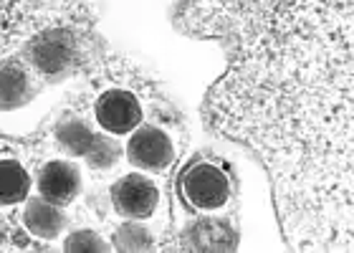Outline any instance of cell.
I'll list each match as a JSON object with an SVG mask.
<instances>
[{"instance_id":"obj_1","label":"cell","mask_w":354,"mask_h":253,"mask_svg":"<svg viewBox=\"0 0 354 253\" xmlns=\"http://www.w3.org/2000/svg\"><path fill=\"white\" fill-rule=\"evenodd\" d=\"M352 0H195L180 26L230 41L210 124L253 149L296 251H352Z\"/></svg>"},{"instance_id":"obj_2","label":"cell","mask_w":354,"mask_h":253,"mask_svg":"<svg viewBox=\"0 0 354 253\" xmlns=\"http://www.w3.org/2000/svg\"><path fill=\"white\" fill-rule=\"evenodd\" d=\"M233 175L225 165L192 160L177 175V195L195 213H218L233 198Z\"/></svg>"},{"instance_id":"obj_3","label":"cell","mask_w":354,"mask_h":253,"mask_svg":"<svg viewBox=\"0 0 354 253\" xmlns=\"http://www.w3.org/2000/svg\"><path fill=\"white\" fill-rule=\"evenodd\" d=\"M79 41L64 28H48L28 44V64L46 79H64L79 64Z\"/></svg>"},{"instance_id":"obj_4","label":"cell","mask_w":354,"mask_h":253,"mask_svg":"<svg viewBox=\"0 0 354 253\" xmlns=\"http://www.w3.org/2000/svg\"><path fill=\"white\" fill-rule=\"evenodd\" d=\"M175 157V142L155 124H140L127 142V160L142 172H165Z\"/></svg>"},{"instance_id":"obj_5","label":"cell","mask_w":354,"mask_h":253,"mask_svg":"<svg viewBox=\"0 0 354 253\" xmlns=\"http://www.w3.org/2000/svg\"><path fill=\"white\" fill-rule=\"evenodd\" d=\"M111 203L114 210L127 221H147L160 203V190L149 178L132 172L111 185Z\"/></svg>"},{"instance_id":"obj_6","label":"cell","mask_w":354,"mask_h":253,"mask_svg":"<svg viewBox=\"0 0 354 253\" xmlns=\"http://www.w3.org/2000/svg\"><path fill=\"white\" fill-rule=\"evenodd\" d=\"M96 122L109 134H129L142 124V104L127 89L104 91L96 102Z\"/></svg>"},{"instance_id":"obj_7","label":"cell","mask_w":354,"mask_h":253,"mask_svg":"<svg viewBox=\"0 0 354 253\" xmlns=\"http://www.w3.org/2000/svg\"><path fill=\"white\" fill-rule=\"evenodd\" d=\"M185 251H203V253H228L238 248V231L228 221L215 218L210 213H203L195 223L187 225L183 233Z\"/></svg>"},{"instance_id":"obj_8","label":"cell","mask_w":354,"mask_h":253,"mask_svg":"<svg viewBox=\"0 0 354 253\" xmlns=\"http://www.w3.org/2000/svg\"><path fill=\"white\" fill-rule=\"evenodd\" d=\"M79 190H82V175H79V167L74 162L53 160V162H46V167L38 175V193H41V198L56 203L61 208L74 203Z\"/></svg>"},{"instance_id":"obj_9","label":"cell","mask_w":354,"mask_h":253,"mask_svg":"<svg viewBox=\"0 0 354 253\" xmlns=\"http://www.w3.org/2000/svg\"><path fill=\"white\" fill-rule=\"evenodd\" d=\"M36 94L30 71L26 64L15 59H3L0 61V109L10 112L18 106L28 104Z\"/></svg>"},{"instance_id":"obj_10","label":"cell","mask_w":354,"mask_h":253,"mask_svg":"<svg viewBox=\"0 0 354 253\" xmlns=\"http://www.w3.org/2000/svg\"><path fill=\"white\" fill-rule=\"evenodd\" d=\"M23 225L30 236H36L41 241H53L59 238L61 231L66 228V216L61 205L46 200V198H33V200L26 203L23 208Z\"/></svg>"},{"instance_id":"obj_11","label":"cell","mask_w":354,"mask_h":253,"mask_svg":"<svg viewBox=\"0 0 354 253\" xmlns=\"http://www.w3.org/2000/svg\"><path fill=\"white\" fill-rule=\"evenodd\" d=\"M30 190V178L18 160H0V205L21 203Z\"/></svg>"},{"instance_id":"obj_12","label":"cell","mask_w":354,"mask_h":253,"mask_svg":"<svg viewBox=\"0 0 354 253\" xmlns=\"http://www.w3.org/2000/svg\"><path fill=\"white\" fill-rule=\"evenodd\" d=\"M94 137L96 134L76 117H68V120L56 124V142L71 157H86V152L94 144Z\"/></svg>"},{"instance_id":"obj_13","label":"cell","mask_w":354,"mask_h":253,"mask_svg":"<svg viewBox=\"0 0 354 253\" xmlns=\"http://www.w3.org/2000/svg\"><path fill=\"white\" fill-rule=\"evenodd\" d=\"M111 243H114L111 248H117V251H152L155 248L152 233L142 223H122L114 231Z\"/></svg>"},{"instance_id":"obj_14","label":"cell","mask_w":354,"mask_h":253,"mask_svg":"<svg viewBox=\"0 0 354 253\" xmlns=\"http://www.w3.org/2000/svg\"><path fill=\"white\" fill-rule=\"evenodd\" d=\"M122 155V147H119V142L114 137H106V134H96L94 137V144L91 149L86 152V162L88 167H94V170H109L114 167Z\"/></svg>"},{"instance_id":"obj_15","label":"cell","mask_w":354,"mask_h":253,"mask_svg":"<svg viewBox=\"0 0 354 253\" xmlns=\"http://www.w3.org/2000/svg\"><path fill=\"white\" fill-rule=\"evenodd\" d=\"M64 251L68 253H104L111 251V246L94 231H74L64 243Z\"/></svg>"}]
</instances>
